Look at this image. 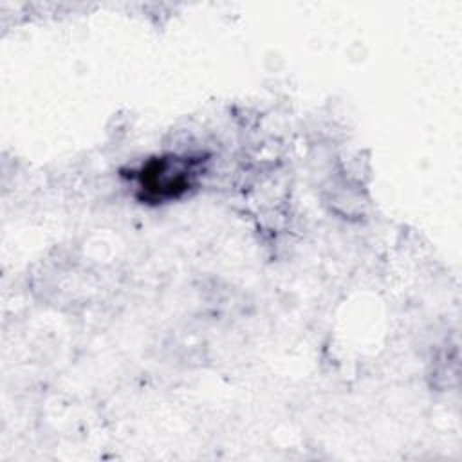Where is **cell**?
I'll return each mask as SVG.
<instances>
[{"label": "cell", "instance_id": "obj_1", "mask_svg": "<svg viewBox=\"0 0 462 462\" xmlns=\"http://www.w3.org/2000/svg\"><path fill=\"white\" fill-rule=\"evenodd\" d=\"M202 159L191 155H159L130 171L135 197L146 204H164L186 195L200 175Z\"/></svg>", "mask_w": 462, "mask_h": 462}]
</instances>
